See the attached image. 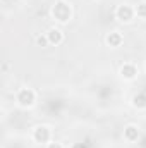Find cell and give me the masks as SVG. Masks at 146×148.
Wrapping results in <instances>:
<instances>
[{"mask_svg":"<svg viewBox=\"0 0 146 148\" xmlns=\"http://www.w3.org/2000/svg\"><path fill=\"white\" fill-rule=\"evenodd\" d=\"M119 76L124 79V81H134L138 79L139 76V69L134 62H124L120 67H119Z\"/></svg>","mask_w":146,"mask_h":148,"instance_id":"cell-5","label":"cell"},{"mask_svg":"<svg viewBox=\"0 0 146 148\" xmlns=\"http://www.w3.org/2000/svg\"><path fill=\"white\" fill-rule=\"evenodd\" d=\"M132 107L141 110V109H146V93H138L132 97Z\"/></svg>","mask_w":146,"mask_h":148,"instance_id":"cell-9","label":"cell"},{"mask_svg":"<svg viewBox=\"0 0 146 148\" xmlns=\"http://www.w3.org/2000/svg\"><path fill=\"white\" fill-rule=\"evenodd\" d=\"M36 43H38V47H48V45H50V43H48V38H46V35L38 36L36 38Z\"/></svg>","mask_w":146,"mask_h":148,"instance_id":"cell-11","label":"cell"},{"mask_svg":"<svg viewBox=\"0 0 146 148\" xmlns=\"http://www.w3.org/2000/svg\"><path fill=\"white\" fill-rule=\"evenodd\" d=\"M45 35H46V38H48V43H50V45H53V47H59V45H62V43H64V40H65L64 31H62L60 28H57V26L50 28V29H48Z\"/></svg>","mask_w":146,"mask_h":148,"instance_id":"cell-6","label":"cell"},{"mask_svg":"<svg viewBox=\"0 0 146 148\" xmlns=\"http://www.w3.org/2000/svg\"><path fill=\"white\" fill-rule=\"evenodd\" d=\"M105 43H107V47H110V48H119L124 43V35L120 31H110V33H107V36H105Z\"/></svg>","mask_w":146,"mask_h":148,"instance_id":"cell-8","label":"cell"},{"mask_svg":"<svg viewBox=\"0 0 146 148\" xmlns=\"http://www.w3.org/2000/svg\"><path fill=\"white\" fill-rule=\"evenodd\" d=\"M50 17L57 23V24H67L72 19V7L71 3L59 0L50 7Z\"/></svg>","mask_w":146,"mask_h":148,"instance_id":"cell-1","label":"cell"},{"mask_svg":"<svg viewBox=\"0 0 146 148\" xmlns=\"http://www.w3.org/2000/svg\"><path fill=\"white\" fill-rule=\"evenodd\" d=\"M3 2H7V0H3Z\"/></svg>","mask_w":146,"mask_h":148,"instance_id":"cell-15","label":"cell"},{"mask_svg":"<svg viewBox=\"0 0 146 148\" xmlns=\"http://www.w3.org/2000/svg\"><path fill=\"white\" fill-rule=\"evenodd\" d=\"M16 103L21 109H31L36 103V91L33 88H28V86L19 88L16 93Z\"/></svg>","mask_w":146,"mask_h":148,"instance_id":"cell-2","label":"cell"},{"mask_svg":"<svg viewBox=\"0 0 146 148\" xmlns=\"http://www.w3.org/2000/svg\"><path fill=\"white\" fill-rule=\"evenodd\" d=\"M45 148H65V147H64L60 141H55V140H52L50 143H46V145H45Z\"/></svg>","mask_w":146,"mask_h":148,"instance_id":"cell-12","label":"cell"},{"mask_svg":"<svg viewBox=\"0 0 146 148\" xmlns=\"http://www.w3.org/2000/svg\"><path fill=\"white\" fill-rule=\"evenodd\" d=\"M134 17H136V12H134V7L131 3H120V5H117V9H115V19L119 23H126L127 24Z\"/></svg>","mask_w":146,"mask_h":148,"instance_id":"cell-4","label":"cell"},{"mask_svg":"<svg viewBox=\"0 0 146 148\" xmlns=\"http://www.w3.org/2000/svg\"><path fill=\"white\" fill-rule=\"evenodd\" d=\"M71 148H88V145L86 143H74Z\"/></svg>","mask_w":146,"mask_h":148,"instance_id":"cell-13","label":"cell"},{"mask_svg":"<svg viewBox=\"0 0 146 148\" xmlns=\"http://www.w3.org/2000/svg\"><path fill=\"white\" fill-rule=\"evenodd\" d=\"M122 136H124V140H126L127 143H136V141L141 138V131H139V127H138L136 124H127V126L124 127Z\"/></svg>","mask_w":146,"mask_h":148,"instance_id":"cell-7","label":"cell"},{"mask_svg":"<svg viewBox=\"0 0 146 148\" xmlns=\"http://www.w3.org/2000/svg\"><path fill=\"white\" fill-rule=\"evenodd\" d=\"M134 12H136V17L146 19V2H139L138 5H134Z\"/></svg>","mask_w":146,"mask_h":148,"instance_id":"cell-10","label":"cell"},{"mask_svg":"<svg viewBox=\"0 0 146 148\" xmlns=\"http://www.w3.org/2000/svg\"><path fill=\"white\" fill-rule=\"evenodd\" d=\"M145 69H146V62H145Z\"/></svg>","mask_w":146,"mask_h":148,"instance_id":"cell-14","label":"cell"},{"mask_svg":"<svg viewBox=\"0 0 146 148\" xmlns=\"http://www.w3.org/2000/svg\"><path fill=\"white\" fill-rule=\"evenodd\" d=\"M33 141L38 143V145H46L52 141V129L50 126L46 124H38L36 127L33 129V134H31Z\"/></svg>","mask_w":146,"mask_h":148,"instance_id":"cell-3","label":"cell"}]
</instances>
